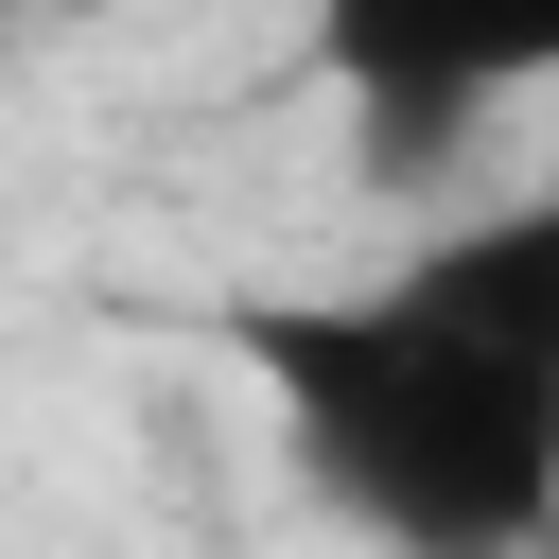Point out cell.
<instances>
[{
	"instance_id": "1",
	"label": "cell",
	"mask_w": 559,
	"mask_h": 559,
	"mask_svg": "<svg viewBox=\"0 0 559 559\" xmlns=\"http://www.w3.org/2000/svg\"><path fill=\"white\" fill-rule=\"evenodd\" d=\"M297 489L367 559H542L559 542V175L419 227L402 262L227 297Z\"/></svg>"
},
{
	"instance_id": "2",
	"label": "cell",
	"mask_w": 559,
	"mask_h": 559,
	"mask_svg": "<svg viewBox=\"0 0 559 559\" xmlns=\"http://www.w3.org/2000/svg\"><path fill=\"white\" fill-rule=\"evenodd\" d=\"M314 70H332L367 175H419L489 105L559 87V0H314Z\"/></svg>"
}]
</instances>
